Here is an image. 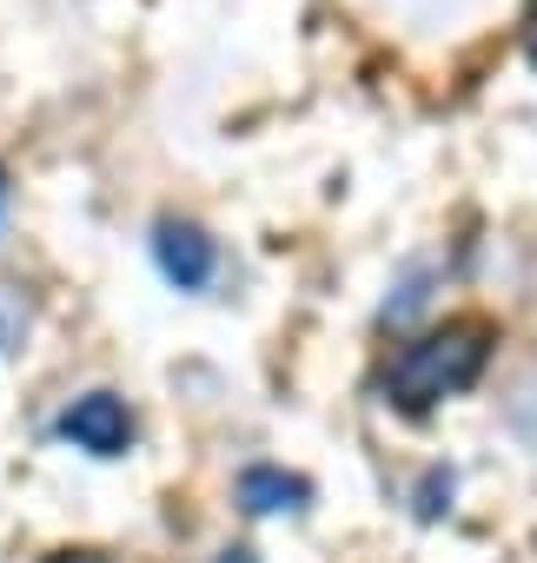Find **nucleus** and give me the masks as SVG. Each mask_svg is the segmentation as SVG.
Listing matches in <instances>:
<instances>
[{"label": "nucleus", "mask_w": 537, "mask_h": 563, "mask_svg": "<svg viewBox=\"0 0 537 563\" xmlns=\"http://www.w3.org/2000/svg\"><path fill=\"white\" fill-rule=\"evenodd\" d=\"M61 438L80 444L87 457H120L133 444V411L113 398V391H87L61 411Z\"/></svg>", "instance_id": "nucleus-2"}, {"label": "nucleus", "mask_w": 537, "mask_h": 563, "mask_svg": "<svg viewBox=\"0 0 537 563\" xmlns=\"http://www.w3.org/2000/svg\"><path fill=\"white\" fill-rule=\"evenodd\" d=\"M491 345H497V325L484 319H445L438 332L412 339L385 378V391L405 405V411H431L438 398H458L464 385H478V372L491 365Z\"/></svg>", "instance_id": "nucleus-1"}, {"label": "nucleus", "mask_w": 537, "mask_h": 563, "mask_svg": "<svg viewBox=\"0 0 537 563\" xmlns=\"http://www.w3.org/2000/svg\"><path fill=\"white\" fill-rule=\"evenodd\" d=\"M153 258H160V272L173 278L179 292L212 286V265H219L212 239H206L199 225H186V219H160V232H153Z\"/></svg>", "instance_id": "nucleus-3"}, {"label": "nucleus", "mask_w": 537, "mask_h": 563, "mask_svg": "<svg viewBox=\"0 0 537 563\" xmlns=\"http://www.w3.org/2000/svg\"><path fill=\"white\" fill-rule=\"evenodd\" d=\"M212 563H259L252 550H226V556H212Z\"/></svg>", "instance_id": "nucleus-6"}, {"label": "nucleus", "mask_w": 537, "mask_h": 563, "mask_svg": "<svg viewBox=\"0 0 537 563\" xmlns=\"http://www.w3.org/2000/svg\"><path fill=\"white\" fill-rule=\"evenodd\" d=\"M47 563H107V556H94V550H61V556H47Z\"/></svg>", "instance_id": "nucleus-5"}, {"label": "nucleus", "mask_w": 537, "mask_h": 563, "mask_svg": "<svg viewBox=\"0 0 537 563\" xmlns=\"http://www.w3.org/2000/svg\"><path fill=\"white\" fill-rule=\"evenodd\" d=\"M239 504H245L252 517L299 510V504H306V477H286V471H273V464H252V471L239 477Z\"/></svg>", "instance_id": "nucleus-4"}]
</instances>
